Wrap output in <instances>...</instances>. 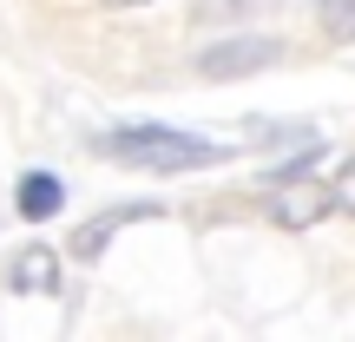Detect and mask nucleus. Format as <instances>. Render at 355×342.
I'll use <instances>...</instances> for the list:
<instances>
[{"label":"nucleus","mask_w":355,"mask_h":342,"mask_svg":"<svg viewBox=\"0 0 355 342\" xmlns=\"http://www.w3.org/2000/svg\"><path fill=\"white\" fill-rule=\"evenodd\" d=\"M92 152L112 158V165H132V171H204V165H224V145L198 139V132H178V126H119V132H99Z\"/></svg>","instance_id":"f257e3e1"},{"label":"nucleus","mask_w":355,"mask_h":342,"mask_svg":"<svg viewBox=\"0 0 355 342\" xmlns=\"http://www.w3.org/2000/svg\"><path fill=\"white\" fill-rule=\"evenodd\" d=\"M329 211H336V191H329V178H316V171H296V178H283V185H270V224L277 230H309Z\"/></svg>","instance_id":"f03ea898"},{"label":"nucleus","mask_w":355,"mask_h":342,"mask_svg":"<svg viewBox=\"0 0 355 342\" xmlns=\"http://www.w3.org/2000/svg\"><path fill=\"white\" fill-rule=\"evenodd\" d=\"M283 60V40H257V33H237V40H217V46L198 53V73L204 79H250L263 66Z\"/></svg>","instance_id":"7ed1b4c3"},{"label":"nucleus","mask_w":355,"mask_h":342,"mask_svg":"<svg viewBox=\"0 0 355 342\" xmlns=\"http://www.w3.org/2000/svg\"><path fill=\"white\" fill-rule=\"evenodd\" d=\"M7 290H20V296H53V290H60V257H53L46 243H26V250L7 264Z\"/></svg>","instance_id":"20e7f679"},{"label":"nucleus","mask_w":355,"mask_h":342,"mask_svg":"<svg viewBox=\"0 0 355 342\" xmlns=\"http://www.w3.org/2000/svg\"><path fill=\"white\" fill-rule=\"evenodd\" d=\"M13 211L26 217V224H46V217L66 211V178L60 171H26L20 191H13Z\"/></svg>","instance_id":"39448f33"},{"label":"nucleus","mask_w":355,"mask_h":342,"mask_svg":"<svg viewBox=\"0 0 355 342\" xmlns=\"http://www.w3.org/2000/svg\"><path fill=\"white\" fill-rule=\"evenodd\" d=\"M139 217H158V204H119V211L79 224V230H73V257H79V264H92V257L112 243V230H119V224H139Z\"/></svg>","instance_id":"423d86ee"},{"label":"nucleus","mask_w":355,"mask_h":342,"mask_svg":"<svg viewBox=\"0 0 355 342\" xmlns=\"http://www.w3.org/2000/svg\"><path fill=\"white\" fill-rule=\"evenodd\" d=\"M270 0H198V20L204 26H237V20H257Z\"/></svg>","instance_id":"0eeeda50"},{"label":"nucleus","mask_w":355,"mask_h":342,"mask_svg":"<svg viewBox=\"0 0 355 342\" xmlns=\"http://www.w3.org/2000/svg\"><path fill=\"white\" fill-rule=\"evenodd\" d=\"M316 20H322V33L336 46H349L355 40V0H316Z\"/></svg>","instance_id":"6e6552de"},{"label":"nucleus","mask_w":355,"mask_h":342,"mask_svg":"<svg viewBox=\"0 0 355 342\" xmlns=\"http://www.w3.org/2000/svg\"><path fill=\"white\" fill-rule=\"evenodd\" d=\"M329 191H336V211H349V217H355V158L329 178Z\"/></svg>","instance_id":"1a4fd4ad"},{"label":"nucleus","mask_w":355,"mask_h":342,"mask_svg":"<svg viewBox=\"0 0 355 342\" xmlns=\"http://www.w3.org/2000/svg\"><path fill=\"white\" fill-rule=\"evenodd\" d=\"M105 7H145V0H105Z\"/></svg>","instance_id":"9d476101"}]
</instances>
